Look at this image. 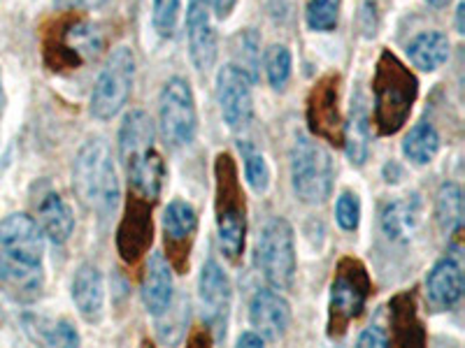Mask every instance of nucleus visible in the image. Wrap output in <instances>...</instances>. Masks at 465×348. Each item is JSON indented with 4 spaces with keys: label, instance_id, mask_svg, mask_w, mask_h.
<instances>
[{
    "label": "nucleus",
    "instance_id": "obj_1",
    "mask_svg": "<svg viewBox=\"0 0 465 348\" xmlns=\"http://www.w3.org/2000/svg\"><path fill=\"white\" fill-rule=\"evenodd\" d=\"M372 95L377 132L396 135L412 114L419 98V82L396 53L381 52L372 77Z\"/></svg>",
    "mask_w": 465,
    "mask_h": 348
},
{
    "label": "nucleus",
    "instance_id": "obj_33",
    "mask_svg": "<svg viewBox=\"0 0 465 348\" xmlns=\"http://www.w3.org/2000/svg\"><path fill=\"white\" fill-rule=\"evenodd\" d=\"M240 153H242V165H244V177H247L249 186L256 193H265L270 186V168L263 153L249 142H240Z\"/></svg>",
    "mask_w": 465,
    "mask_h": 348
},
{
    "label": "nucleus",
    "instance_id": "obj_44",
    "mask_svg": "<svg viewBox=\"0 0 465 348\" xmlns=\"http://www.w3.org/2000/svg\"><path fill=\"white\" fill-rule=\"evenodd\" d=\"M0 111H3V95H0Z\"/></svg>",
    "mask_w": 465,
    "mask_h": 348
},
{
    "label": "nucleus",
    "instance_id": "obj_10",
    "mask_svg": "<svg viewBox=\"0 0 465 348\" xmlns=\"http://www.w3.org/2000/svg\"><path fill=\"white\" fill-rule=\"evenodd\" d=\"M338 74H326L314 84L307 98V126L314 140L342 142V116L338 107Z\"/></svg>",
    "mask_w": 465,
    "mask_h": 348
},
{
    "label": "nucleus",
    "instance_id": "obj_11",
    "mask_svg": "<svg viewBox=\"0 0 465 348\" xmlns=\"http://www.w3.org/2000/svg\"><path fill=\"white\" fill-rule=\"evenodd\" d=\"M153 202L135 196L128 198L126 211H124L119 227H116V251L124 263L135 265L152 246L153 223H152Z\"/></svg>",
    "mask_w": 465,
    "mask_h": 348
},
{
    "label": "nucleus",
    "instance_id": "obj_35",
    "mask_svg": "<svg viewBox=\"0 0 465 348\" xmlns=\"http://www.w3.org/2000/svg\"><path fill=\"white\" fill-rule=\"evenodd\" d=\"M182 19V0H153L152 22L161 37H174Z\"/></svg>",
    "mask_w": 465,
    "mask_h": 348
},
{
    "label": "nucleus",
    "instance_id": "obj_7",
    "mask_svg": "<svg viewBox=\"0 0 465 348\" xmlns=\"http://www.w3.org/2000/svg\"><path fill=\"white\" fill-rule=\"evenodd\" d=\"M133 82H135V53L131 47H116L91 91V116L98 121L114 119L131 98Z\"/></svg>",
    "mask_w": 465,
    "mask_h": 348
},
{
    "label": "nucleus",
    "instance_id": "obj_26",
    "mask_svg": "<svg viewBox=\"0 0 465 348\" xmlns=\"http://www.w3.org/2000/svg\"><path fill=\"white\" fill-rule=\"evenodd\" d=\"M37 226L49 242L65 244L74 232L73 209L58 193H47L37 202Z\"/></svg>",
    "mask_w": 465,
    "mask_h": 348
},
{
    "label": "nucleus",
    "instance_id": "obj_9",
    "mask_svg": "<svg viewBox=\"0 0 465 348\" xmlns=\"http://www.w3.org/2000/svg\"><path fill=\"white\" fill-rule=\"evenodd\" d=\"M217 102L222 119L232 132H240L254 119V80L238 65H223L217 74Z\"/></svg>",
    "mask_w": 465,
    "mask_h": 348
},
{
    "label": "nucleus",
    "instance_id": "obj_6",
    "mask_svg": "<svg viewBox=\"0 0 465 348\" xmlns=\"http://www.w3.org/2000/svg\"><path fill=\"white\" fill-rule=\"evenodd\" d=\"M256 265L270 288L291 290L296 281V237L286 218H270L256 239Z\"/></svg>",
    "mask_w": 465,
    "mask_h": 348
},
{
    "label": "nucleus",
    "instance_id": "obj_40",
    "mask_svg": "<svg viewBox=\"0 0 465 348\" xmlns=\"http://www.w3.org/2000/svg\"><path fill=\"white\" fill-rule=\"evenodd\" d=\"M203 3L217 19H228L235 5H238V0H203Z\"/></svg>",
    "mask_w": 465,
    "mask_h": 348
},
{
    "label": "nucleus",
    "instance_id": "obj_38",
    "mask_svg": "<svg viewBox=\"0 0 465 348\" xmlns=\"http://www.w3.org/2000/svg\"><path fill=\"white\" fill-rule=\"evenodd\" d=\"M359 346L361 348L389 346V334H386L380 325L365 327L363 333H361V337H359Z\"/></svg>",
    "mask_w": 465,
    "mask_h": 348
},
{
    "label": "nucleus",
    "instance_id": "obj_3",
    "mask_svg": "<svg viewBox=\"0 0 465 348\" xmlns=\"http://www.w3.org/2000/svg\"><path fill=\"white\" fill-rule=\"evenodd\" d=\"M214 218L222 254L231 263H238L247 239V205L238 168L228 153L214 159Z\"/></svg>",
    "mask_w": 465,
    "mask_h": 348
},
{
    "label": "nucleus",
    "instance_id": "obj_20",
    "mask_svg": "<svg viewBox=\"0 0 465 348\" xmlns=\"http://www.w3.org/2000/svg\"><path fill=\"white\" fill-rule=\"evenodd\" d=\"M143 304L147 314L152 316H163L170 312L174 295V281H173V267L163 254H152L147 260V269H144L143 279Z\"/></svg>",
    "mask_w": 465,
    "mask_h": 348
},
{
    "label": "nucleus",
    "instance_id": "obj_2",
    "mask_svg": "<svg viewBox=\"0 0 465 348\" xmlns=\"http://www.w3.org/2000/svg\"><path fill=\"white\" fill-rule=\"evenodd\" d=\"M73 188L77 193V200L86 209L94 211L95 217L107 218L114 214L122 198V186H119L114 159L105 140H89L77 151L73 165Z\"/></svg>",
    "mask_w": 465,
    "mask_h": 348
},
{
    "label": "nucleus",
    "instance_id": "obj_12",
    "mask_svg": "<svg viewBox=\"0 0 465 348\" xmlns=\"http://www.w3.org/2000/svg\"><path fill=\"white\" fill-rule=\"evenodd\" d=\"M101 47L103 37L98 33V28L86 22H80V19H74V22L65 24L64 31L56 33L52 43H47V56H52V53L56 56L54 61H49L54 65V70H77L82 63L98 56Z\"/></svg>",
    "mask_w": 465,
    "mask_h": 348
},
{
    "label": "nucleus",
    "instance_id": "obj_17",
    "mask_svg": "<svg viewBox=\"0 0 465 348\" xmlns=\"http://www.w3.org/2000/svg\"><path fill=\"white\" fill-rule=\"evenodd\" d=\"M186 35H189L191 63L196 65L201 72H207L217 61L219 47L217 33H214L210 22V10L201 0L191 3L189 14H186Z\"/></svg>",
    "mask_w": 465,
    "mask_h": 348
},
{
    "label": "nucleus",
    "instance_id": "obj_24",
    "mask_svg": "<svg viewBox=\"0 0 465 348\" xmlns=\"http://www.w3.org/2000/svg\"><path fill=\"white\" fill-rule=\"evenodd\" d=\"M389 321H391V337L389 342L398 346H421L426 342V333L419 321L417 302L412 293H398L389 302Z\"/></svg>",
    "mask_w": 465,
    "mask_h": 348
},
{
    "label": "nucleus",
    "instance_id": "obj_16",
    "mask_svg": "<svg viewBox=\"0 0 465 348\" xmlns=\"http://www.w3.org/2000/svg\"><path fill=\"white\" fill-rule=\"evenodd\" d=\"M249 323L268 342H280L291 325V306L275 288H259L249 302Z\"/></svg>",
    "mask_w": 465,
    "mask_h": 348
},
{
    "label": "nucleus",
    "instance_id": "obj_15",
    "mask_svg": "<svg viewBox=\"0 0 465 348\" xmlns=\"http://www.w3.org/2000/svg\"><path fill=\"white\" fill-rule=\"evenodd\" d=\"M0 251L24 263L43 265L45 235L28 214H10L0 221Z\"/></svg>",
    "mask_w": 465,
    "mask_h": 348
},
{
    "label": "nucleus",
    "instance_id": "obj_5",
    "mask_svg": "<svg viewBox=\"0 0 465 348\" xmlns=\"http://www.w3.org/2000/svg\"><path fill=\"white\" fill-rule=\"evenodd\" d=\"M291 186L302 205L317 207L331 198L335 181L333 156L319 140L296 135L289 156Z\"/></svg>",
    "mask_w": 465,
    "mask_h": 348
},
{
    "label": "nucleus",
    "instance_id": "obj_13",
    "mask_svg": "<svg viewBox=\"0 0 465 348\" xmlns=\"http://www.w3.org/2000/svg\"><path fill=\"white\" fill-rule=\"evenodd\" d=\"M198 297H201L203 318L207 327L217 330V339L226 337L228 314H231L232 285L217 260H207L198 279Z\"/></svg>",
    "mask_w": 465,
    "mask_h": 348
},
{
    "label": "nucleus",
    "instance_id": "obj_23",
    "mask_svg": "<svg viewBox=\"0 0 465 348\" xmlns=\"http://www.w3.org/2000/svg\"><path fill=\"white\" fill-rule=\"evenodd\" d=\"M153 140H156V128L147 111L133 110L131 114H126L119 128V160L124 168L152 151Z\"/></svg>",
    "mask_w": 465,
    "mask_h": 348
},
{
    "label": "nucleus",
    "instance_id": "obj_30",
    "mask_svg": "<svg viewBox=\"0 0 465 348\" xmlns=\"http://www.w3.org/2000/svg\"><path fill=\"white\" fill-rule=\"evenodd\" d=\"M435 221L447 235H459L463 226V193L460 186L450 181L442 184L435 196Z\"/></svg>",
    "mask_w": 465,
    "mask_h": 348
},
{
    "label": "nucleus",
    "instance_id": "obj_19",
    "mask_svg": "<svg viewBox=\"0 0 465 348\" xmlns=\"http://www.w3.org/2000/svg\"><path fill=\"white\" fill-rule=\"evenodd\" d=\"M423 207L417 196L389 200L380 211V230L389 242L407 244L421 227Z\"/></svg>",
    "mask_w": 465,
    "mask_h": 348
},
{
    "label": "nucleus",
    "instance_id": "obj_14",
    "mask_svg": "<svg viewBox=\"0 0 465 348\" xmlns=\"http://www.w3.org/2000/svg\"><path fill=\"white\" fill-rule=\"evenodd\" d=\"M198 232V214L193 205L182 198L168 202L163 211V235L168 244L170 267L184 269L189 265V248Z\"/></svg>",
    "mask_w": 465,
    "mask_h": 348
},
{
    "label": "nucleus",
    "instance_id": "obj_8",
    "mask_svg": "<svg viewBox=\"0 0 465 348\" xmlns=\"http://www.w3.org/2000/svg\"><path fill=\"white\" fill-rule=\"evenodd\" d=\"M161 135L174 149L189 147L198 132V110L191 84L184 77H170L159 95Z\"/></svg>",
    "mask_w": 465,
    "mask_h": 348
},
{
    "label": "nucleus",
    "instance_id": "obj_34",
    "mask_svg": "<svg viewBox=\"0 0 465 348\" xmlns=\"http://www.w3.org/2000/svg\"><path fill=\"white\" fill-rule=\"evenodd\" d=\"M340 10L342 0H310L307 3V26L314 33H331L340 24Z\"/></svg>",
    "mask_w": 465,
    "mask_h": 348
},
{
    "label": "nucleus",
    "instance_id": "obj_29",
    "mask_svg": "<svg viewBox=\"0 0 465 348\" xmlns=\"http://www.w3.org/2000/svg\"><path fill=\"white\" fill-rule=\"evenodd\" d=\"M440 151V135L429 121H419L402 140V156L412 165L433 163Z\"/></svg>",
    "mask_w": 465,
    "mask_h": 348
},
{
    "label": "nucleus",
    "instance_id": "obj_28",
    "mask_svg": "<svg viewBox=\"0 0 465 348\" xmlns=\"http://www.w3.org/2000/svg\"><path fill=\"white\" fill-rule=\"evenodd\" d=\"M407 56L414 68L433 72V70L442 68L450 58V37L440 31L419 33L412 43L407 44Z\"/></svg>",
    "mask_w": 465,
    "mask_h": 348
},
{
    "label": "nucleus",
    "instance_id": "obj_43",
    "mask_svg": "<svg viewBox=\"0 0 465 348\" xmlns=\"http://www.w3.org/2000/svg\"><path fill=\"white\" fill-rule=\"evenodd\" d=\"M426 3H429V5H433V7H444L447 3H450V0H426Z\"/></svg>",
    "mask_w": 465,
    "mask_h": 348
},
{
    "label": "nucleus",
    "instance_id": "obj_39",
    "mask_svg": "<svg viewBox=\"0 0 465 348\" xmlns=\"http://www.w3.org/2000/svg\"><path fill=\"white\" fill-rule=\"evenodd\" d=\"M54 3L58 10L65 12H91L105 5L107 0H54Z\"/></svg>",
    "mask_w": 465,
    "mask_h": 348
},
{
    "label": "nucleus",
    "instance_id": "obj_25",
    "mask_svg": "<svg viewBox=\"0 0 465 348\" xmlns=\"http://www.w3.org/2000/svg\"><path fill=\"white\" fill-rule=\"evenodd\" d=\"M128 181H131V188L135 196L144 198L149 202H156L163 190L165 177H168V168L163 163V156H161L156 149L147 151L144 156H140L138 160H133L126 168Z\"/></svg>",
    "mask_w": 465,
    "mask_h": 348
},
{
    "label": "nucleus",
    "instance_id": "obj_27",
    "mask_svg": "<svg viewBox=\"0 0 465 348\" xmlns=\"http://www.w3.org/2000/svg\"><path fill=\"white\" fill-rule=\"evenodd\" d=\"M342 144L349 163L354 168H363L371 151V119H368V110L361 95L351 102L347 123H342Z\"/></svg>",
    "mask_w": 465,
    "mask_h": 348
},
{
    "label": "nucleus",
    "instance_id": "obj_36",
    "mask_svg": "<svg viewBox=\"0 0 465 348\" xmlns=\"http://www.w3.org/2000/svg\"><path fill=\"white\" fill-rule=\"evenodd\" d=\"M37 325H40L37 337L47 346H77L80 343V334L68 321H37Z\"/></svg>",
    "mask_w": 465,
    "mask_h": 348
},
{
    "label": "nucleus",
    "instance_id": "obj_42",
    "mask_svg": "<svg viewBox=\"0 0 465 348\" xmlns=\"http://www.w3.org/2000/svg\"><path fill=\"white\" fill-rule=\"evenodd\" d=\"M463 12H465V5L460 3L459 10H456V28H459V33L465 31V28H463Z\"/></svg>",
    "mask_w": 465,
    "mask_h": 348
},
{
    "label": "nucleus",
    "instance_id": "obj_31",
    "mask_svg": "<svg viewBox=\"0 0 465 348\" xmlns=\"http://www.w3.org/2000/svg\"><path fill=\"white\" fill-rule=\"evenodd\" d=\"M263 68L270 86L275 91L284 89L291 80V68H293L289 47H284V44H272V47L265 49Z\"/></svg>",
    "mask_w": 465,
    "mask_h": 348
},
{
    "label": "nucleus",
    "instance_id": "obj_37",
    "mask_svg": "<svg viewBox=\"0 0 465 348\" xmlns=\"http://www.w3.org/2000/svg\"><path fill=\"white\" fill-rule=\"evenodd\" d=\"M335 221H338V226L342 227L344 232L359 230L361 200L356 193H351V190H344V193H340L338 205H335Z\"/></svg>",
    "mask_w": 465,
    "mask_h": 348
},
{
    "label": "nucleus",
    "instance_id": "obj_21",
    "mask_svg": "<svg viewBox=\"0 0 465 348\" xmlns=\"http://www.w3.org/2000/svg\"><path fill=\"white\" fill-rule=\"evenodd\" d=\"M73 302L86 323H98L105 312V281L98 265L82 263L73 276Z\"/></svg>",
    "mask_w": 465,
    "mask_h": 348
},
{
    "label": "nucleus",
    "instance_id": "obj_32",
    "mask_svg": "<svg viewBox=\"0 0 465 348\" xmlns=\"http://www.w3.org/2000/svg\"><path fill=\"white\" fill-rule=\"evenodd\" d=\"M261 43H259V35L254 31H244L240 33L238 37H232L231 43V53L235 58V63L240 70L256 80V68H259V61H261Z\"/></svg>",
    "mask_w": 465,
    "mask_h": 348
},
{
    "label": "nucleus",
    "instance_id": "obj_22",
    "mask_svg": "<svg viewBox=\"0 0 465 348\" xmlns=\"http://www.w3.org/2000/svg\"><path fill=\"white\" fill-rule=\"evenodd\" d=\"M0 284L5 285L7 293L16 300H35L45 288L43 265L24 263V260L12 258L0 251Z\"/></svg>",
    "mask_w": 465,
    "mask_h": 348
},
{
    "label": "nucleus",
    "instance_id": "obj_18",
    "mask_svg": "<svg viewBox=\"0 0 465 348\" xmlns=\"http://www.w3.org/2000/svg\"><path fill=\"white\" fill-rule=\"evenodd\" d=\"M463 265L459 254H447L433 265L426 276V293L430 304L438 309H451L463 297Z\"/></svg>",
    "mask_w": 465,
    "mask_h": 348
},
{
    "label": "nucleus",
    "instance_id": "obj_41",
    "mask_svg": "<svg viewBox=\"0 0 465 348\" xmlns=\"http://www.w3.org/2000/svg\"><path fill=\"white\" fill-rule=\"evenodd\" d=\"M238 346L259 348V346H265V339L261 337L259 333H254V330H249V333L240 334V337H238Z\"/></svg>",
    "mask_w": 465,
    "mask_h": 348
},
{
    "label": "nucleus",
    "instance_id": "obj_4",
    "mask_svg": "<svg viewBox=\"0 0 465 348\" xmlns=\"http://www.w3.org/2000/svg\"><path fill=\"white\" fill-rule=\"evenodd\" d=\"M372 295L371 272L354 256L340 258L328 297V337L342 339Z\"/></svg>",
    "mask_w": 465,
    "mask_h": 348
}]
</instances>
